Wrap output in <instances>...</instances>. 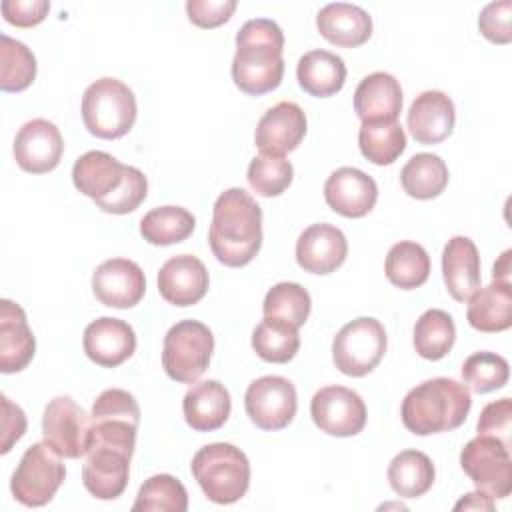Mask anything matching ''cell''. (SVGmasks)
I'll return each mask as SVG.
<instances>
[{"label": "cell", "instance_id": "46", "mask_svg": "<svg viewBox=\"0 0 512 512\" xmlns=\"http://www.w3.org/2000/svg\"><path fill=\"white\" fill-rule=\"evenodd\" d=\"M236 10V0H188L186 12L198 28H216L230 20Z\"/></svg>", "mask_w": 512, "mask_h": 512}, {"label": "cell", "instance_id": "17", "mask_svg": "<svg viewBox=\"0 0 512 512\" xmlns=\"http://www.w3.org/2000/svg\"><path fill=\"white\" fill-rule=\"evenodd\" d=\"M324 198L336 214L344 218H362L374 208L378 200V186L366 172L342 166L328 176L324 184Z\"/></svg>", "mask_w": 512, "mask_h": 512}, {"label": "cell", "instance_id": "41", "mask_svg": "<svg viewBox=\"0 0 512 512\" xmlns=\"http://www.w3.org/2000/svg\"><path fill=\"white\" fill-rule=\"evenodd\" d=\"M510 366L496 352H474L462 364V378L468 388L478 394H488L506 386Z\"/></svg>", "mask_w": 512, "mask_h": 512}, {"label": "cell", "instance_id": "6", "mask_svg": "<svg viewBox=\"0 0 512 512\" xmlns=\"http://www.w3.org/2000/svg\"><path fill=\"white\" fill-rule=\"evenodd\" d=\"M214 352L210 328L198 320H180L164 336V372L180 384H194L208 368Z\"/></svg>", "mask_w": 512, "mask_h": 512}, {"label": "cell", "instance_id": "14", "mask_svg": "<svg viewBox=\"0 0 512 512\" xmlns=\"http://www.w3.org/2000/svg\"><path fill=\"white\" fill-rule=\"evenodd\" d=\"M64 140L56 124L44 118L26 122L14 138L16 164L30 174H46L60 164Z\"/></svg>", "mask_w": 512, "mask_h": 512}, {"label": "cell", "instance_id": "23", "mask_svg": "<svg viewBox=\"0 0 512 512\" xmlns=\"http://www.w3.org/2000/svg\"><path fill=\"white\" fill-rule=\"evenodd\" d=\"M456 122V110L450 96L440 90H426L412 102L406 124L420 144H438L446 140Z\"/></svg>", "mask_w": 512, "mask_h": 512}, {"label": "cell", "instance_id": "1", "mask_svg": "<svg viewBox=\"0 0 512 512\" xmlns=\"http://www.w3.org/2000/svg\"><path fill=\"white\" fill-rule=\"evenodd\" d=\"M208 242L216 260L228 268L254 260L262 246V208L244 188H228L216 198Z\"/></svg>", "mask_w": 512, "mask_h": 512}, {"label": "cell", "instance_id": "2", "mask_svg": "<svg viewBox=\"0 0 512 512\" xmlns=\"http://www.w3.org/2000/svg\"><path fill=\"white\" fill-rule=\"evenodd\" d=\"M282 50L284 34L274 20L254 18L244 22L236 34L234 84L250 96H262L278 88L284 76Z\"/></svg>", "mask_w": 512, "mask_h": 512}, {"label": "cell", "instance_id": "20", "mask_svg": "<svg viewBox=\"0 0 512 512\" xmlns=\"http://www.w3.org/2000/svg\"><path fill=\"white\" fill-rule=\"evenodd\" d=\"M82 346L86 356L98 366L116 368L134 354L136 334L128 322L102 316L86 326Z\"/></svg>", "mask_w": 512, "mask_h": 512}, {"label": "cell", "instance_id": "7", "mask_svg": "<svg viewBox=\"0 0 512 512\" xmlns=\"http://www.w3.org/2000/svg\"><path fill=\"white\" fill-rule=\"evenodd\" d=\"M90 418V446H108L122 450L130 456L134 454L136 432L140 424V406L128 390H104L94 400Z\"/></svg>", "mask_w": 512, "mask_h": 512}, {"label": "cell", "instance_id": "24", "mask_svg": "<svg viewBox=\"0 0 512 512\" xmlns=\"http://www.w3.org/2000/svg\"><path fill=\"white\" fill-rule=\"evenodd\" d=\"M126 164H120L112 154L90 150L82 154L72 168L74 186L96 204L110 198L126 178Z\"/></svg>", "mask_w": 512, "mask_h": 512}, {"label": "cell", "instance_id": "28", "mask_svg": "<svg viewBox=\"0 0 512 512\" xmlns=\"http://www.w3.org/2000/svg\"><path fill=\"white\" fill-rule=\"evenodd\" d=\"M354 112L362 122L396 120L402 112L400 82L388 72H372L354 90Z\"/></svg>", "mask_w": 512, "mask_h": 512}, {"label": "cell", "instance_id": "36", "mask_svg": "<svg viewBox=\"0 0 512 512\" xmlns=\"http://www.w3.org/2000/svg\"><path fill=\"white\" fill-rule=\"evenodd\" d=\"M312 300L304 286L296 282H278L274 284L262 304L264 320H272L284 326L300 328L310 316Z\"/></svg>", "mask_w": 512, "mask_h": 512}, {"label": "cell", "instance_id": "34", "mask_svg": "<svg viewBox=\"0 0 512 512\" xmlns=\"http://www.w3.org/2000/svg\"><path fill=\"white\" fill-rule=\"evenodd\" d=\"M196 226V218L182 206H158L140 220V234L148 244L168 246L184 242Z\"/></svg>", "mask_w": 512, "mask_h": 512}, {"label": "cell", "instance_id": "8", "mask_svg": "<svg viewBox=\"0 0 512 512\" xmlns=\"http://www.w3.org/2000/svg\"><path fill=\"white\" fill-rule=\"evenodd\" d=\"M388 338L384 326L370 316L344 324L332 340L334 366L352 378L370 374L386 354Z\"/></svg>", "mask_w": 512, "mask_h": 512}, {"label": "cell", "instance_id": "11", "mask_svg": "<svg viewBox=\"0 0 512 512\" xmlns=\"http://www.w3.org/2000/svg\"><path fill=\"white\" fill-rule=\"evenodd\" d=\"M92 418L70 398H52L42 414L44 442L62 458H82L90 446Z\"/></svg>", "mask_w": 512, "mask_h": 512}, {"label": "cell", "instance_id": "15", "mask_svg": "<svg viewBox=\"0 0 512 512\" xmlns=\"http://www.w3.org/2000/svg\"><path fill=\"white\" fill-rule=\"evenodd\" d=\"M94 296L110 308H132L146 292L142 268L128 258H110L96 266L92 274Z\"/></svg>", "mask_w": 512, "mask_h": 512}, {"label": "cell", "instance_id": "10", "mask_svg": "<svg viewBox=\"0 0 512 512\" xmlns=\"http://www.w3.org/2000/svg\"><path fill=\"white\" fill-rule=\"evenodd\" d=\"M460 466L476 490L490 498H506L512 492L510 446L494 436L478 434L460 452Z\"/></svg>", "mask_w": 512, "mask_h": 512}, {"label": "cell", "instance_id": "39", "mask_svg": "<svg viewBox=\"0 0 512 512\" xmlns=\"http://www.w3.org/2000/svg\"><path fill=\"white\" fill-rule=\"evenodd\" d=\"M134 512H186L188 492L184 484L170 474H156L148 478L132 504Z\"/></svg>", "mask_w": 512, "mask_h": 512}, {"label": "cell", "instance_id": "19", "mask_svg": "<svg viewBox=\"0 0 512 512\" xmlns=\"http://www.w3.org/2000/svg\"><path fill=\"white\" fill-rule=\"evenodd\" d=\"M208 270L192 254H178L168 258L158 272V292L174 306H192L208 292Z\"/></svg>", "mask_w": 512, "mask_h": 512}, {"label": "cell", "instance_id": "12", "mask_svg": "<svg viewBox=\"0 0 512 512\" xmlns=\"http://www.w3.org/2000/svg\"><path fill=\"white\" fill-rule=\"evenodd\" d=\"M244 408L258 428L270 432L282 430L296 416V388L284 376H260L248 386L244 394Z\"/></svg>", "mask_w": 512, "mask_h": 512}, {"label": "cell", "instance_id": "22", "mask_svg": "<svg viewBox=\"0 0 512 512\" xmlns=\"http://www.w3.org/2000/svg\"><path fill=\"white\" fill-rule=\"evenodd\" d=\"M36 352V338L20 304L4 298L0 302V372L24 370Z\"/></svg>", "mask_w": 512, "mask_h": 512}, {"label": "cell", "instance_id": "27", "mask_svg": "<svg viewBox=\"0 0 512 512\" xmlns=\"http://www.w3.org/2000/svg\"><path fill=\"white\" fill-rule=\"evenodd\" d=\"M316 28L330 44L354 48L372 36V18L356 4L332 2L316 14Z\"/></svg>", "mask_w": 512, "mask_h": 512}, {"label": "cell", "instance_id": "44", "mask_svg": "<svg viewBox=\"0 0 512 512\" xmlns=\"http://www.w3.org/2000/svg\"><path fill=\"white\" fill-rule=\"evenodd\" d=\"M476 432L482 436H494L506 446L512 442V400L500 398L486 404L480 412Z\"/></svg>", "mask_w": 512, "mask_h": 512}, {"label": "cell", "instance_id": "48", "mask_svg": "<svg viewBox=\"0 0 512 512\" xmlns=\"http://www.w3.org/2000/svg\"><path fill=\"white\" fill-rule=\"evenodd\" d=\"M2 400V446L0 452H10L12 444L18 442L26 432V414L20 406L12 404L8 396H0Z\"/></svg>", "mask_w": 512, "mask_h": 512}, {"label": "cell", "instance_id": "45", "mask_svg": "<svg viewBox=\"0 0 512 512\" xmlns=\"http://www.w3.org/2000/svg\"><path fill=\"white\" fill-rule=\"evenodd\" d=\"M510 18H512V2L510 0L490 2L484 6V10L478 16V28L486 40H490L494 44H508L512 40Z\"/></svg>", "mask_w": 512, "mask_h": 512}, {"label": "cell", "instance_id": "49", "mask_svg": "<svg viewBox=\"0 0 512 512\" xmlns=\"http://www.w3.org/2000/svg\"><path fill=\"white\" fill-rule=\"evenodd\" d=\"M494 510V498H490L488 494L476 490L466 494L464 498H460L454 506V510Z\"/></svg>", "mask_w": 512, "mask_h": 512}, {"label": "cell", "instance_id": "5", "mask_svg": "<svg viewBox=\"0 0 512 512\" xmlns=\"http://www.w3.org/2000/svg\"><path fill=\"white\" fill-rule=\"evenodd\" d=\"M136 114L134 92L118 78H100L82 96V120L96 138H122L134 126Z\"/></svg>", "mask_w": 512, "mask_h": 512}, {"label": "cell", "instance_id": "9", "mask_svg": "<svg viewBox=\"0 0 512 512\" xmlns=\"http://www.w3.org/2000/svg\"><path fill=\"white\" fill-rule=\"evenodd\" d=\"M66 478L62 456L46 442H36L22 454L12 478V496L30 508L48 504Z\"/></svg>", "mask_w": 512, "mask_h": 512}, {"label": "cell", "instance_id": "18", "mask_svg": "<svg viewBox=\"0 0 512 512\" xmlns=\"http://www.w3.org/2000/svg\"><path fill=\"white\" fill-rule=\"evenodd\" d=\"M346 254L348 240L344 232L326 222L308 226L296 240V262L310 274L334 272L344 264Z\"/></svg>", "mask_w": 512, "mask_h": 512}, {"label": "cell", "instance_id": "38", "mask_svg": "<svg viewBox=\"0 0 512 512\" xmlns=\"http://www.w3.org/2000/svg\"><path fill=\"white\" fill-rule=\"evenodd\" d=\"M36 78V58L32 50L6 34L0 36V88L4 92H22Z\"/></svg>", "mask_w": 512, "mask_h": 512}, {"label": "cell", "instance_id": "31", "mask_svg": "<svg viewBox=\"0 0 512 512\" xmlns=\"http://www.w3.org/2000/svg\"><path fill=\"white\" fill-rule=\"evenodd\" d=\"M436 478L432 460L420 450H402L388 464V484L400 498L426 494Z\"/></svg>", "mask_w": 512, "mask_h": 512}, {"label": "cell", "instance_id": "42", "mask_svg": "<svg viewBox=\"0 0 512 512\" xmlns=\"http://www.w3.org/2000/svg\"><path fill=\"white\" fill-rule=\"evenodd\" d=\"M294 168L284 156H268V154H258L250 160L248 164V184L250 188L264 196H280L290 184H292Z\"/></svg>", "mask_w": 512, "mask_h": 512}, {"label": "cell", "instance_id": "25", "mask_svg": "<svg viewBox=\"0 0 512 512\" xmlns=\"http://www.w3.org/2000/svg\"><path fill=\"white\" fill-rule=\"evenodd\" d=\"M186 424L196 432H212L226 424L232 400L224 384L218 380L194 382L182 400Z\"/></svg>", "mask_w": 512, "mask_h": 512}, {"label": "cell", "instance_id": "21", "mask_svg": "<svg viewBox=\"0 0 512 512\" xmlns=\"http://www.w3.org/2000/svg\"><path fill=\"white\" fill-rule=\"evenodd\" d=\"M130 454L108 448L90 446L82 468L84 488L98 500H114L122 496L130 476Z\"/></svg>", "mask_w": 512, "mask_h": 512}, {"label": "cell", "instance_id": "13", "mask_svg": "<svg viewBox=\"0 0 512 512\" xmlns=\"http://www.w3.org/2000/svg\"><path fill=\"white\" fill-rule=\"evenodd\" d=\"M314 424L338 438L356 436L366 426V404L358 392L346 386H324L310 400Z\"/></svg>", "mask_w": 512, "mask_h": 512}, {"label": "cell", "instance_id": "26", "mask_svg": "<svg viewBox=\"0 0 512 512\" xmlns=\"http://www.w3.org/2000/svg\"><path fill=\"white\" fill-rule=\"evenodd\" d=\"M442 276L456 302H466L480 288V254L468 236H454L444 246Z\"/></svg>", "mask_w": 512, "mask_h": 512}, {"label": "cell", "instance_id": "43", "mask_svg": "<svg viewBox=\"0 0 512 512\" xmlns=\"http://www.w3.org/2000/svg\"><path fill=\"white\" fill-rule=\"evenodd\" d=\"M146 194H148V180L144 172L134 166H128L122 186L110 198H106L96 206L108 214H128V212H134L144 202Z\"/></svg>", "mask_w": 512, "mask_h": 512}, {"label": "cell", "instance_id": "40", "mask_svg": "<svg viewBox=\"0 0 512 512\" xmlns=\"http://www.w3.org/2000/svg\"><path fill=\"white\" fill-rule=\"evenodd\" d=\"M252 348L262 360L284 364L296 356L300 348V336L292 326L262 320L252 332Z\"/></svg>", "mask_w": 512, "mask_h": 512}, {"label": "cell", "instance_id": "4", "mask_svg": "<svg viewBox=\"0 0 512 512\" xmlns=\"http://www.w3.org/2000/svg\"><path fill=\"white\" fill-rule=\"evenodd\" d=\"M192 474L204 496L214 504H234L250 486V462L246 454L228 442L202 446L192 458Z\"/></svg>", "mask_w": 512, "mask_h": 512}, {"label": "cell", "instance_id": "35", "mask_svg": "<svg viewBox=\"0 0 512 512\" xmlns=\"http://www.w3.org/2000/svg\"><path fill=\"white\" fill-rule=\"evenodd\" d=\"M358 146L366 160L378 166H388L404 152L406 134L396 120L362 122L358 130Z\"/></svg>", "mask_w": 512, "mask_h": 512}, {"label": "cell", "instance_id": "47", "mask_svg": "<svg viewBox=\"0 0 512 512\" xmlns=\"http://www.w3.org/2000/svg\"><path fill=\"white\" fill-rule=\"evenodd\" d=\"M0 10L8 24L18 28H32L46 18L50 10V2L48 0H6L0 4Z\"/></svg>", "mask_w": 512, "mask_h": 512}, {"label": "cell", "instance_id": "33", "mask_svg": "<svg viewBox=\"0 0 512 512\" xmlns=\"http://www.w3.org/2000/svg\"><path fill=\"white\" fill-rule=\"evenodd\" d=\"M384 272L390 284L400 290H414L430 276V256L422 244L412 240L396 242L384 262Z\"/></svg>", "mask_w": 512, "mask_h": 512}, {"label": "cell", "instance_id": "30", "mask_svg": "<svg viewBox=\"0 0 512 512\" xmlns=\"http://www.w3.org/2000/svg\"><path fill=\"white\" fill-rule=\"evenodd\" d=\"M296 78L304 92L316 98H328L342 90L346 82V64L328 50L306 52L296 66Z\"/></svg>", "mask_w": 512, "mask_h": 512}, {"label": "cell", "instance_id": "3", "mask_svg": "<svg viewBox=\"0 0 512 512\" xmlns=\"http://www.w3.org/2000/svg\"><path fill=\"white\" fill-rule=\"evenodd\" d=\"M472 408L470 388L452 378H430L402 400V424L416 436L450 432L464 424Z\"/></svg>", "mask_w": 512, "mask_h": 512}, {"label": "cell", "instance_id": "32", "mask_svg": "<svg viewBox=\"0 0 512 512\" xmlns=\"http://www.w3.org/2000/svg\"><path fill=\"white\" fill-rule=\"evenodd\" d=\"M400 184L416 200L436 198L448 186V166L438 154H414L400 170Z\"/></svg>", "mask_w": 512, "mask_h": 512}, {"label": "cell", "instance_id": "37", "mask_svg": "<svg viewBox=\"0 0 512 512\" xmlns=\"http://www.w3.org/2000/svg\"><path fill=\"white\" fill-rule=\"evenodd\" d=\"M456 340V326L448 312L440 308L426 310L414 326V348L426 360L444 358Z\"/></svg>", "mask_w": 512, "mask_h": 512}, {"label": "cell", "instance_id": "50", "mask_svg": "<svg viewBox=\"0 0 512 512\" xmlns=\"http://www.w3.org/2000/svg\"><path fill=\"white\" fill-rule=\"evenodd\" d=\"M510 256H512V250H506V252L498 258V262L494 264L492 278H494L496 282H510V270H512V266H510Z\"/></svg>", "mask_w": 512, "mask_h": 512}, {"label": "cell", "instance_id": "16", "mask_svg": "<svg viewBox=\"0 0 512 512\" xmlns=\"http://www.w3.org/2000/svg\"><path fill=\"white\" fill-rule=\"evenodd\" d=\"M306 134V114L296 102H278L256 124L254 142L260 154L284 156L298 148Z\"/></svg>", "mask_w": 512, "mask_h": 512}, {"label": "cell", "instance_id": "29", "mask_svg": "<svg viewBox=\"0 0 512 512\" xmlns=\"http://www.w3.org/2000/svg\"><path fill=\"white\" fill-rule=\"evenodd\" d=\"M468 324L478 332H502L512 326V286L492 282L468 298Z\"/></svg>", "mask_w": 512, "mask_h": 512}]
</instances>
